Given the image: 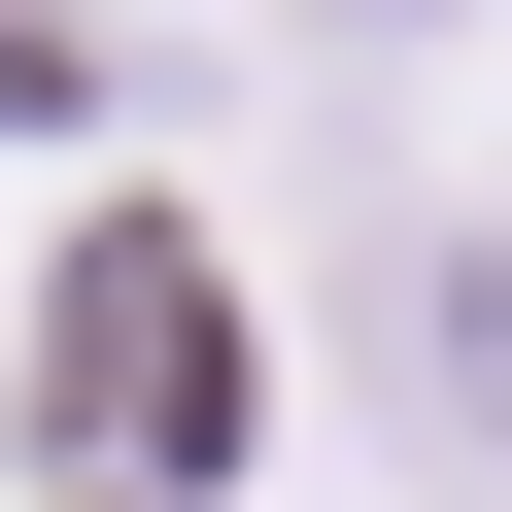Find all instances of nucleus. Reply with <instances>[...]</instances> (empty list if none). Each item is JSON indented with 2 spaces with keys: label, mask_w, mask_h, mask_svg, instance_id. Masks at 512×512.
Wrapping results in <instances>:
<instances>
[{
  "label": "nucleus",
  "mask_w": 512,
  "mask_h": 512,
  "mask_svg": "<svg viewBox=\"0 0 512 512\" xmlns=\"http://www.w3.org/2000/svg\"><path fill=\"white\" fill-rule=\"evenodd\" d=\"M308 35H444V0H308Z\"/></svg>",
  "instance_id": "nucleus-3"
},
{
  "label": "nucleus",
  "mask_w": 512,
  "mask_h": 512,
  "mask_svg": "<svg viewBox=\"0 0 512 512\" xmlns=\"http://www.w3.org/2000/svg\"><path fill=\"white\" fill-rule=\"evenodd\" d=\"M376 444L512 512V239H376Z\"/></svg>",
  "instance_id": "nucleus-2"
},
{
  "label": "nucleus",
  "mask_w": 512,
  "mask_h": 512,
  "mask_svg": "<svg viewBox=\"0 0 512 512\" xmlns=\"http://www.w3.org/2000/svg\"><path fill=\"white\" fill-rule=\"evenodd\" d=\"M35 376H69V410H35L69 478H205V444H239V274H205L171 205H103L69 308H35Z\"/></svg>",
  "instance_id": "nucleus-1"
}]
</instances>
